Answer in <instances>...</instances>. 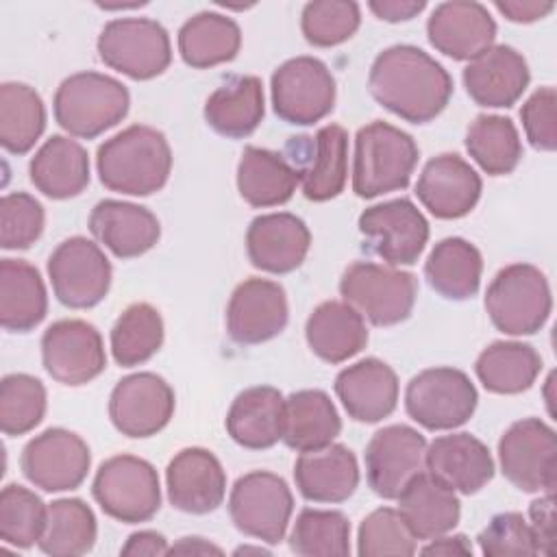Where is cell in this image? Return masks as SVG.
I'll return each mask as SVG.
<instances>
[{
    "label": "cell",
    "instance_id": "6da1fadb",
    "mask_svg": "<svg viewBox=\"0 0 557 557\" xmlns=\"http://www.w3.org/2000/svg\"><path fill=\"white\" fill-rule=\"evenodd\" d=\"M370 96L411 124L435 120L453 96V78L429 52L398 44L376 54L368 74Z\"/></svg>",
    "mask_w": 557,
    "mask_h": 557
},
{
    "label": "cell",
    "instance_id": "7a4b0ae2",
    "mask_svg": "<svg viewBox=\"0 0 557 557\" xmlns=\"http://www.w3.org/2000/svg\"><path fill=\"white\" fill-rule=\"evenodd\" d=\"M96 170L111 191L150 196L170 178L172 148L161 131L133 124L98 146Z\"/></svg>",
    "mask_w": 557,
    "mask_h": 557
},
{
    "label": "cell",
    "instance_id": "3957f363",
    "mask_svg": "<svg viewBox=\"0 0 557 557\" xmlns=\"http://www.w3.org/2000/svg\"><path fill=\"white\" fill-rule=\"evenodd\" d=\"M413 137L398 126L374 120L355 135L352 191L359 198H376L405 189L418 163Z\"/></svg>",
    "mask_w": 557,
    "mask_h": 557
},
{
    "label": "cell",
    "instance_id": "277c9868",
    "mask_svg": "<svg viewBox=\"0 0 557 557\" xmlns=\"http://www.w3.org/2000/svg\"><path fill=\"white\" fill-rule=\"evenodd\" d=\"M128 104V89L117 78L100 72H76L57 87L52 111L65 133L94 139L122 122Z\"/></svg>",
    "mask_w": 557,
    "mask_h": 557
},
{
    "label": "cell",
    "instance_id": "5b68a950",
    "mask_svg": "<svg viewBox=\"0 0 557 557\" xmlns=\"http://www.w3.org/2000/svg\"><path fill=\"white\" fill-rule=\"evenodd\" d=\"M485 309L492 324L505 335H533L550 315V285L540 268L509 263L487 285Z\"/></svg>",
    "mask_w": 557,
    "mask_h": 557
},
{
    "label": "cell",
    "instance_id": "8992f818",
    "mask_svg": "<svg viewBox=\"0 0 557 557\" xmlns=\"http://www.w3.org/2000/svg\"><path fill=\"white\" fill-rule=\"evenodd\" d=\"M339 294L370 324L394 326L411 315L418 281L394 265L355 261L342 274Z\"/></svg>",
    "mask_w": 557,
    "mask_h": 557
},
{
    "label": "cell",
    "instance_id": "52a82bcc",
    "mask_svg": "<svg viewBox=\"0 0 557 557\" xmlns=\"http://www.w3.org/2000/svg\"><path fill=\"white\" fill-rule=\"evenodd\" d=\"M91 494L100 509L120 522H148L161 507L154 466L135 455H115L96 470Z\"/></svg>",
    "mask_w": 557,
    "mask_h": 557
},
{
    "label": "cell",
    "instance_id": "ba28073f",
    "mask_svg": "<svg viewBox=\"0 0 557 557\" xmlns=\"http://www.w3.org/2000/svg\"><path fill=\"white\" fill-rule=\"evenodd\" d=\"M96 48L107 67L133 81H150L163 74L172 61L170 35L150 17H117L107 22Z\"/></svg>",
    "mask_w": 557,
    "mask_h": 557
},
{
    "label": "cell",
    "instance_id": "9c48e42d",
    "mask_svg": "<svg viewBox=\"0 0 557 557\" xmlns=\"http://www.w3.org/2000/svg\"><path fill=\"white\" fill-rule=\"evenodd\" d=\"M476 387L463 370L440 366L418 372L405 389V409L426 431L466 424L476 409Z\"/></svg>",
    "mask_w": 557,
    "mask_h": 557
},
{
    "label": "cell",
    "instance_id": "30bf717a",
    "mask_svg": "<svg viewBox=\"0 0 557 557\" xmlns=\"http://www.w3.org/2000/svg\"><path fill=\"white\" fill-rule=\"evenodd\" d=\"M498 463L505 479L529 494L555 492L557 435L540 418L513 422L498 440Z\"/></svg>",
    "mask_w": 557,
    "mask_h": 557
},
{
    "label": "cell",
    "instance_id": "8fae6325",
    "mask_svg": "<svg viewBox=\"0 0 557 557\" xmlns=\"http://www.w3.org/2000/svg\"><path fill=\"white\" fill-rule=\"evenodd\" d=\"M292 511L289 485L268 470L239 476L228 496V513L237 531L268 544H278L285 537Z\"/></svg>",
    "mask_w": 557,
    "mask_h": 557
},
{
    "label": "cell",
    "instance_id": "7c38bea8",
    "mask_svg": "<svg viewBox=\"0 0 557 557\" xmlns=\"http://www.w3.org/2000/svg\"><path fill=\"white\" fill-rule=\"evenodd\" d=\"M272 109L296 126H311L324 120L335 107V78L326 63L315 57H294L272 74Z\"/></svg>",
    "mask_w": 557,
    "mask_h": 557
},
{
    "label": "cell",
    "instance_id": "4fadbf2b",
    "mask_svg": "<svg viewBox=\"0 0 557 557\" xmlns=\"http://www.w3.org/2000/svg\"><path fill=\"white\" fill-rule=\"evenodd\" d=\"M48 276L57 300L70 309H89L104 300L111 287V263L87 237L63 239L48 257Z\"/></svg>",
    "mask_w": 557,
    "mask_h": 557
},
{
    "label": "cell",
    "instance_id": "5bb4252c",
    "mask_svg": "<svg viewBox=\"0 0 557 557\" xmlns=\"http://www.w3.org/2000/svg\"><path fill=\"white\" fill-rule=\"evenodd\" d=\"M285 159L296 170L307 200H331L344 191L348 178V133L339 124H326L313 137H289Z\"/></svg>",
    "mask_w": 557,
    "mask_h": 557
},
{
    "label": "cell",
    "instance_id": "9a60e30c",
    "mask_svg": "<svg viewBox=\"0 0 557 557\" xmlns=\"http://www.w3.org/2000/svg\"><path fill=\"white\" fill-rule=\"evenodd\" d=\"M359 233L370 252L387 265H411L429 242V222L409 198L368 207L359 215Z\"/></svg>",
    "mask_w": 557,
    "mask_h": 557
},
{
    "label": "cell",
    "instance_id": "2e32d148",
    "mask_svg": "<svg viewBox=\"0 0 557 557\" xmlns=\"http://www.w3.org/2000/svg\"><path fill=\"white\" fill-rule=\"evenodd\" d=\"M91 466L87 442L67 429H46L28 440L20 455L24 476L44 492L76 490Z\"/></svg>",
    "mask_w": 557,
    "mask_h": 557
},
{
    "label": "cell",
    "instance_id": "e0dca14e",
    "mask_svg": "<svg viewBox=\"0 0 557 557\" xmlns=\"http://www.w3.org/2000/svg\"><path fill=\"white\" fill-rule=\"evenodd\" d=\"M41 361L57 383L85 385L107 368L102 335L85 320H57L41 335Z\"/></svg>",
    "mask_w": 557,
    "mask_h": 557
},
{
    "label": "cell",
    "instance_id": "ac0fdd59",
    "mask_svg": "<svg viewBox=\"0 0 557 557\" xmlns=\"http://www.w3.org/2000/svg\"><path fill=\"white\" fill-rule=\"evenodd\" d=\"M424 453L426 440L413 426L389 424L379 429L363 453L370 490L385 500H396L403 487L424 470Z\"/></svg>",
    "mask_w": 557,
    "mask_h": 557
},
{
    "label": "cell",
    "instance_id": "d6986e66",
    "mask_svg": "<svg viewBox=\"0 0 557 557\" xmlns=\"http://www.w3.org/2000/svg\"><path fill=\"white\" fill-rule=\"evenodd\" d=\"M174 407V389L154 372L124 376L109 396V418L126 437L157 435L172 420Z\"/></svg>",
    "mask_w": 557,
    "mask_h": 557
},
{
    "label": "cell",
    "instance_id": "ffe728a7",
    "mask_svg": "<svg viewBox=\"0 0 557 557\" xmlns=\"http://www.w3.org/2000/svg\"><path fill=\"white\" fill-rule=\"evenodd\" d=\"M289 320L285 289L270 278L242 281L226 305L228 337L244 346H255L274 339L283 333Z\"/></svg>",
    "mask_w": 557,
    "mask_h": 557
},
{
    "label": "cell",
    "instance_id": "44dd1931",
    "mask_svg": "<svg viewBox=\"0 0 557 557\" xmlns=\"http://www.w3.org/2000/svg\"><path fill=\"white\" fill-rule=\"evenodd\" d=\"M481 176L455 152H444L426 161L422 168L416 196L440 220H457L468 215L481 198Z\"/></svg>",
    "mask_w": 557,
    "mask_h": 557
},
{
    "label": "cell",
    "instance_id": "7402d4cb",
    "mask_svg": "<svg viewBox=\"0 0 557 557\" xmlns=\"http://www.w3.org/2000/svg\"><path fill=\"white\" fill-rule=\"evenodd\" d=\"M426 37L437 52L455 61H472L494 46L496 22L481 2L450 0L433 9Z\"/></svg>",
    "mask_w": 557,
    "mask_h": 557
},
{
    "label": "cell",
    "instance_id": "603a6c76",
    "mask_svg": "<svg viewBox=\"0 0 557 557\" xmlns=\"http://www.w3.org/2000/svg\"><path fill=\"white\" fill-rule=\"evenodd\" d=\"M168 500L185 513H209L226 494V472L220 459L200 446L178 450L165 470Z\"/></svg>",
    "mask_w": 557,
    "mask_h": 557
},
{
    "label": "cell",
    "instance_id": "cb8c5ba5",
    "mask_svg": "<svg viewBox=\"0 0 557 557\" xmlns=\"http://www.w3.org/2000/svg\"><path fill=\"white\" fill-rule=\"evenodd\" d=\"M309 246V226L287 211L257 215L246 231V252L250 263L270 274H287L300 268Z\"/></svg>",
    "mask_w": 557,
    "mask_h": 557
},
{
    "label": "cell",
    "instance_id": "d4e9b609",
    "mask_svg": "<svg viewBox=\"0 0 557 557\" xmlns=\"http://www.w3.org/2000/svg\"><path fill=\"white\" fill-rule=\"evenodd\" d=\"M461 78L468 96L479 107L507 109L520 100L531 74L516 48L498 44L468 61Z\"/></svg>",
    "mask_w": 557,
    "mask_h": 557
},
{
    "label": "cell",
    "instance_id": "484cf974",
    "mask_svg": "<svg viewBox=\"0 0 557 557\" xmlns=\"http://www.w3.org/2000/svg\"><path fill=\"white\" fill-rule=\"evenodd\" d=\"M424 468L459 494H476L494 476L490 448L470 433L435 437L424 453Z\"/></svg>",
    "mask_w": 557,
    "mask_h": 557
},
{
    "label": "cell",
    "instance_id": "4316f807",
    "mask_svg": "<svg viewBox=\"0 0 557 557\" xmlns=\"http://www.w3.org/2000/svg\"><path fill=\"white\" fill-rule=\"evenodd\" d=\"M335 394L352 420L374 424L396 409L398 376L385 361L366 357L335 376Z\"/></svg>",
    "mask_w": 557,
    "mask_h": 557
},
{
    "label": "cell",
    "instance_id": "83f0119b",
    "mask_svg": "<svg viewBox=\"0 0 557 557\" xmlns=\"http://www.w3.org/2000/svg\"><path fill=\"white\" fill-rule=\"evenodd\" d=\"M89 231L117 259H135L154 248L161 237L159 220L150 209L113 198L91 209Z\"/></svg>",
    "mask_w": 557,
    "mask_h": 557
},
{
    "label": "cell",
    "instance_id": "f1b7e54d",
    "mask_svg": "<svg viewBox=\"0 0 557 557\" xmlns=\"http://www.w3.org/2000/svg\"><path fill=\"white\" fill-rule=\"evenodd\" d=\"M298 492L311 503H344L359 485L355 453L344 444L305 450L294 463Z\"/></svg>",
    "mask_w": 557,
    "mask_h": 557
},
{
    "label": "cell",
    "instance_id": "f546056e",
    "mask_svg": "<svg viewBox=\"0 0 557 557\" xmlns=\"http://www.w3.org/2000/svg\"><path fill=\"white\" fill-rule=\"evenodd\" d=\"M283 394L272 385H255L235 396L224 426L235 444L250 450H263L283 440Z\"/></svg>",
    "mask_w": 557,
    "mask_h": 557
},
{
    "label": "cell",
    "instance_id": "4dcf8cb0",
    "mask_svg": "<svg viewBox=\"0 0 557 557\" xmlns=\"http://www.w3.org/2000/svg\"><path fill=\"white\" fill-rule=\"evenodd\" d=\"M396 500L398 511L416 540H433L453 531L461 516L457 494L426 470L418 472Z\"/></svg>",
    "mask_w": 557,
    "mask_h": 557
},
{
    "label": "cell",
    "instance_id": "1f68e13d",
    "mask_svg": "<svg viewBox=\"0 0 557 557\" xmlns=\"http://www.w3.org/2000/svg\"><path fill=\"white\" fill-rule=\"evenodd\" d=\"M30 183L52 200L78 196L89 185L87 150L72 137L52 135L28 163Z\"/></svg>",
    "mask_w": 557,
    "mask_h": 557
},
{
    "label": "cell",
    "instance_id": "d6a6232c",
    "mask_svg": "<svg viewBox=\"0 0 557 557\" xmlns=\"http://www.w3.org/2000/svg\"><path fill=\"white\" fill-rule=\"evenodd\" d=\"M305 337L322 361L344 363L366 348L368 329L361 313L348 302L324 300L307 318Z\"/></svg>",
    "mask_w": 557,
    "mask_h": 557
},
{
    "label": "cell",
    "instance_id": "836d02e7",
    "mask_svg": "<svg viewBox=\"0 0 557 557\" xmlns=\"http://www.w3.org/2000/svg\"><path fill=\"white\" fill-rule=\"evenodd\" d=\"M265 113L259 76L239 74L220 85L205 102V122L222 137L244 139L257 131Z\"/></svg>",
    "mask_w": 557,
    "mask_h": 557
},
{
    "label": "cell",
    "instance_id": "e575fe53",
    "mask_svg": "<svg viewBox=\"0 0 557 557\" xmlns=\"http://www.w3.org/2000/svg\"><path fill=\"white\" fill-rule=\"evenodd\" d=\"M48 313V294L35 265L24 259L0 261V324L11 333L33 331Z\"/></svg>",
    "mask_w": 557,
    "mask_h": 557
},
{
    "label": "cell",
    "instance_id": "d590c367",
    "mask_svg": "<svg viewBox=\"0 0 557 557\" xmlns=\"http://www.w3.org/2000/svg\"><path fill=\"white\" fill-rule=\"evenodd\" d=\"M298 187V174L285 154L246 146L237 163L239 196L257 209L285 205Z\"/></svg>",
    "mask_w": 557,
    "mask_h": 557
},
{
    "label": "cell",
    "instance_id": "8d00e7d4",
    "mask_svg": "<svg viewBox=\"0 0 557 557\" xmlns=\"http://www.w3.org/2000/svg\"><path fill=\"white\" fill-rule=\"evenodd\" d=\"M342 431L339 413L322 389H298L285 398L283 442L298 453L329 446Z\"/></svg>",
    "mask_w": 557,
    "mask_h": 557
},
{
    "label": "cell",
    "instance_id": "74e56055",
    "mask_svg": "<svg viewBox=\"0 0 557 557\" xmlns=\"http://www.w3.org/2000/svg\"><path fill=\"white\" fill-rule=\"evenodd\" d=\"M483 257L463 237H446L433 246L424 263V276L442 298L466 300L481 287Z\"/></svg>",
    "mask_w": 557,
    "mask_h": 557
},
{
    "label": "cell",
    "instance_id": "f35d334b",
    "mask_svg": "<svg viewBox=\"0 0 557 557\" xmlns=\"http://www.w3.org/2000/svg\"><path fill=\"white\" fill-rule=\"evenodd\" d=\"M242 46V30L228 15L200 11L178 28L181 59L196 70L233 61Z\"/></svg>",
    "mask_w": 557,
    "mask_h": 557
},
{
    "label": "cell",
    "instance_id": "ab89813d",
    "mask_svg": "<svg viewBox=\"0 0 557 557\" xmlns=\"http://www.w3.org/2000/svg\"><path fill=\"white\" fill-rule=\"evenodd\" d=\"M481 385L492 394L527 392L542 372V357L531 344L492 342L474 361Z\"/></svg>",
    "mask_w": 557,
    "mask_h": 557
},
{
    "label": "cell",
    "instance_id": "60d3db41",
    "mask_svg": "<svg viewBox=\"0 0 557 557\" xmlns=\"http://www.w3.org/2000/svg\"><path fill=\"white\" fill-rule=\"evenodd\" d=\"M98 535L96 516L81 498H57L48 505L46 527L37 542L52 557H78L94 548Z\"/></svg>",
    "mask_w": 557,
    "mask_h": 557
},
{
    "label": "cell",
    "instance_id": "b9f144b4",
    "mask_svg": "<svg viewBox=\"0 0 557 557\" xmlns=\"http://www.w3.org/2000/svg\"><path fill=\"white\" fill-rule=\"evenodd\" d=\"M46 128L41 96L26 83L0 85V144L11 154H26Z\"/></svg>",
    "mask_w": 557,
    "mask_h": 557
},
{
    "label": "cell",
    "instance_id": "7bdbcfd3",
    "mask_svg": "<svg viewBox=\"0 0 557 557\" xmlns=\"http://www.w3.org/2000/svg\"><path fill=\"white\" fill-rule=\"evenodd\" d=\"M466 150L490 176L511 174L522 159L520 133L503 115H476L466 131Z\"/></svg>",
    "mask_w": 557,
    "mask_h": 557
},
{
    "label": "cell",
    "instance_id": "ee69618b",
    "mask_svg": "<svg viewBox=\"0 0 557 557\" xmlns=\"http://www.w3.org/2000/svg\"><path fill=\"white\" fill-rule=\"evenodd\" d=\"M163 344L161 313L148 302L126 307L111 329V355L117 366L146 363Z\"/></svg>",
    "mask_w": 557,
    "mask_h": 557
},
{
    "label": "cell",
    "instance_id": "f6af8a7d",
    "mask_svg": "<svg viewBox=\"0 0 557 557\" xmlns=\"http://www.w3.org/2000/svg\"><path fill=\"white\" fill-rule=\"evenodd\" d=\"M289 548L300 557H344L350 553V522L342 511L305 507L289 533Z\"/></svg>",
    "mask_w": 557,
    "mask_h": 557
},
{
    "label": "cell",
    "instance_id": "bcb514c9",
    "mask_svg": "<svg viewBox=\"0 0 557 557\" xmlns=\"http://www.w3.org/2000/svg\"><path fill=\"white\" fill-rule=\"evenodd\" d=\"M46 387L39 379L15 372L0 381V429L4 435H24L46 416Z\"/></svg>",
    "mask_w": 557,
    "mask_h": 557
},
{
    "label": "cell",
    "instance_id": "7dc6e473",
    "mask_svg": "<svg viewBox=\"0 0 557 557\" xmlns=\"http://www.w3.org/2000/svg\"><path fill=\"white\" fill-rule=\"evenodd\" d=\"M48 507L28 487L9 483L0 494V537L15 548H30L46 527Z\"/></svg>",
    "mask_w": 557,
    "mask_h": 557
},
{
    "label": "cell",
    "instance_id": "c3c4849f",
    "mask_svg": "<svg viewBox=\"0 0 557 557\" xmlns=\"http://www.w3.org/2000/svg\"><path fill=\"white\" fill-rule=\"evenodd\" d=\"M361 24V11L350 0H313L300 15V30L315 48H331L348 41Z\"/></svg>",
    "mask_w": 557,
    "mask_h": 557
},
{
    "label": "cell",
    "instance_id": "681fc988",
    "mask_svg": "<svg viewBox=\"0 0 557 557\" xmlns=\"http://www.w3.org/2000/svg\"><path fill=\"white\" fill-rule=\"evenodd\" d=\"M357 553L361 557H385V555H413L416 537L409 531L398 509L379 507L368 513L357 533Z\"/></svg>",
    "mask_w": 557,
    "mask_h": 557
},
{
    "label": "cell",
    "instance_id": "f907efd6",
    "mask_svg": "<svg viewBox=\"0 0 557 557\" xmlns=\"http://www.w3.org/2000/svg\"><path fill=\"white\" fill-rule=\"evenodd\" d=\"M46 224L41 202L26 191L4 194L0 200V246L4 250H24L35 244Z\"/></svg>",
    "mask_w": 557,
    "mask_h": 557
},
{
    "label": "cell",
    "instance_id": "816d5d0a",
    "mask_svg": "<svg viewBox=\"0 0 557 557\" xmlns=\"http://www.w3.org/2000/svg\"><path fill=\"white\" fill-rule=\"evenodd\" d=\"M479 548L487 557H529L535 553V542L529 522L518 511L496 513L476 537Z\"/></svg>",
    "mask_w": 557,
    "mask_h": 557
},
{
    "label": "cell",
    "instance_id": "f5cc1de1",
    "mask_svg": "<svg viewBox=\"0 0 557 557\" xmlns=\"http://www.w3.org/2000/svg\"><path fill=\"white\" fill-rule=\"evenodd\" d=\"M520 120L529 144L535 150L553 152L557 148V94L546 85L535 89L520 109Z\"/></svg>",
    "mask_w": 557,
    "mask_h": 557
},
{
    "label": "cell",
    "instance_id": "db71d44e",
    "mask_svg": "<svg viewBox=\"0 0 557 557\" xmlns=\"http://www.w3.org/2000/svg\"><path fill=\"white\" fill-rule=\"evenodd\" d=\"M529 520L535 553L550 557L555 553V492H546L529 505Z\"/></svg>",
    "mask_w": 557,
    "mask_h": 557
},
{
    "label": "cell",
    "instance_id": "11a10c76",
    "mask_svg": "<svg viewBox=\"0 0 557 557\" xmlns=\"http://www.w3.org/2000/svg\"><path fill=\"white\" fill-rule=\"evenodd\" d=\"M494 7L516 24H531L542 17H546L553 9L555 2H544V0H496Z\"/></svg>",
    "mask_w": 557,
    "mask_h": 557
},
{
    "label": "cell",
    "instance_id": "9f6ffc18",
    "mask_svg": "<svg viewBox=\"0 0 557 557\" xmlns=\"http://www.w3.org/2000/svg\"><path fill=\"white\" fill-rule=\"evenodd\" d=\"M426 7L424 0H372L368 9L385 22H407L422 13Z\"/></svg>",
    "mask_w": 557,
    "mask_h": 557
},
{
    "label": "cell",
    "instance_id": "6f0895ef",
    "mask_svg": "<svg viewBox=\"0 0 557 557\" xmlns=\"http://www.w3.org/2000/svg\"><path fill=\"white\" fill-rule=\"evenodd\" d=\"M168 540L157 531H137L128 535L126 544L122 546L124 557H139V555H168Z\"/></svg>",
    "mask_w": 557,
    "mask_h": 557
},
{
    "label": "cell",
    "instance_id": "680465c9",
    "mask_svg": "<svg viewBox=\"0 0 557 557\" xmlns=\"http://www.w3.org/2000/svg\"><path fill=\"white\" fill-rule=\"evenodd\" d=\"M422 555H472V544L466 535H440L420 548Z\"/></svg>",
    "mask_w": 557,
    "mask_h": 557
},
{
    "label": "cell",
    "instance_id": "91938a15",
    "mask_svg": "<svg viewBox=\"0 0 557 557\" xmlns=\"http://www.w3.org/2000/svg\"><path fill=\"white\" fill-rule=\"evenodd\" d=\"M222 555V548L202 537H181L168 548V555Z\"/></svg>",
    "mask_w": 557,
    "mask_h": 557
}]
</instances>
